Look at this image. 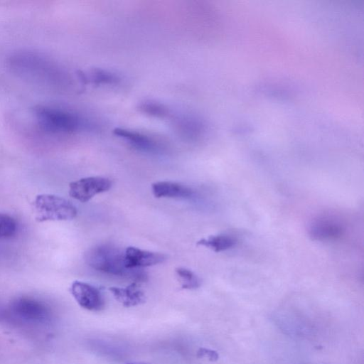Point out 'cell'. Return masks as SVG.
Returning <instances> with one entry per match:
<instances>
[{
    "instance_id": "obj_1",
    "label": "cell",
    "mask_w": 364,
    "mask_h": 364,
    "mask_svg": "<svg viewBox=\"0 0 364 364\" xmlns=\"http://www.w3.org/2000/svg\"><path fill=\"white\" fill-rule=\"evenodd\" d=\"M8 66L18 77L37 85L58 89L68 84L65 70L53 59L38 51H16L9 56Z\"/></svg>"
},
{
    "instance_id": "obj_2",
    "label": "cell",
    "mask_w": 364,
    "mask_h": 364,
    "mask_svg": "<svg viewBox=\"0 0 364 364\" xmlns=\"http://www.w3.org/2000/svg\"><path fill=\"white\" fill-rule=\"evenodd\" d=\"M31 117L36 129L47 135L75 134L86 127L77 113L57 107L38 105L31 110Z\"/></svg>"
},
{
    "instance_id": "obj_3",
    "label": "cell",
    "mask_w": 364,
    "mask_h": 364,
    "mask_svg": "<svg viewBox=\"0 0 364 364\" xmlns=\"http://www.w3.org/2000/svg\"><path fill=\"white\" fill-rule=\"evenodd\" d=\"M0 319L22 324H47L51 321L52 313L45 303L22 296L13 300L7 308H0Z\"/></svg>"
},
{
    "instance_id": "obj_4",
    "label": "cell",
    "mask_w": 364,
    "mask_h": 364,
    "mask_svg": "<svg viewBox=\"0 0 364 364\" xmlns=\"http://www.w3.org/2000/svg\"><path fill=\"white\" fill-rule=\"evenodd\" d=\"M124 252L111 245H100L91 248L86 253L85 260L92 269L108 274L131 275L132 270L127 269L124 265Z\"/></svg>"
},
{
    "instance_id": "obj_5",
    "label": "cell",
    "mask_w": 364,
    "mask_h": 364,
    "mask_svg": "<svg viewBox=\"0 0 364 364\" xmlns=\"http://www.w3.org/2000/svg\"><path fill=\"white\" fill-rule=\"evenodd\" d=\"M35 218L38 222L65 221L75 218L76 207L67 199L53 194H41L34 201Z\"/></svg>"
},
{
    "instance_id": "obj_6",
    "label": "cell",
    "mask_w": 364,
    "mask_h": 364,
    "mask_svg": "<svg viewBox=\"0 0 364 364\" xmlns=\"http://www.w3.org/2000/svg\"><path fill=\"white\" fill-rule=\"evenodd\" d=\"M346 232V225L338 215L330 213L314 216L308 225V233L312 240L333 242L340 240Z\"/></svg>"
},
{
    "instance_id": "obj_7",
    "label": "cell",
    "mask_w": 364,
    "mask_h": 364,
    "mask_svg": "<svg viewBox=\"0 0 364 364\" xmlns=\"http://www.w3.org/2000/svg\"><path fill=\"white\" fill-rule=\"evenodd\" d=\"M112 186L111 181L105 177L90 176L69 183V195L82 203L89 201L95 196L107 191Z\"/></svg>"
},
{
    "instance_id": "obj_8",
    "label": "cell",
    "mask_w": 364,
    "mask_h": 364,
    "mask_svg": "<svg viewBox=\"0 0 364 364\" xmlns=\"http://www.w3.org/2000/svg\"><path fill=\"white\" fill-rule=\"evenodd\" d=\"M70 293L77 303L89 311H100L104 307V299L98 289L80 281H75L70 287Z\"/></svg>"
},
{
    "instance_id": "obj_9",
    "label": "cell",
    "mask_w": 364,
    "mask_h": 364,
    "mask_svg": "<svg viewBox=\"0 0 364 364\" xmlns=\"http://www.w3.org/2000/svg\"><path fill=\"white\" fill-rule=\"evenodd\" d=\"M166 256L162 253L128 247L124 252V262L128 269L150 267L164 262Z\"/></svg>"
},
{
    "instance_id": "obj_10",
    "label": "cell",
    "mask_w": 364,
    "mask_h": 364,
    "mask_svg": "<svg viewBox=\"0 0 364 364\" xmlns=\"http://www.w3.org/2000/svg\"><path fill=\"white\" fill-rule=\"evenodd\" d=\"M113 133L141 151L156 152L160 149L156 141L141 132L118 127L113 130Z\"/></svg>"
},
{
    "instance_id": "obj_11",
    "label": "cell",
    "mask_w": 364,
    "mask_h": 364,
    "mask_svg": "<svg viewBox=\"0 0 364 364\" xmlns=\"http://www.w3.org/2000/svg\"><path fill=\"white\" fill-rule=\"evenodd\" d=\"M152 193L156 198H191L195 191L190 187L173 181H159L152 184Z\"/></svg>"
},
{
    "instance_id": "obj_12",
    "label": "cell",
    "mask_w": 364,
    "mask_h": 364,
    "mask_svg": "<svg viewBox=\"0 0 364 364\" xmlns=\"http://www.w3.org/2000/svg\"><path fill=\"white\" fill-rule=\"evenodd\" d=\"M109 290L115 299L126 307L134 306L145 301V295L138 287L137 282L126 287H112Z\"/></svg>"
},
{
    "instance_id": "obj_13",
    "label": "cell",
    "mask_w": 364,
    "mask_h": 364,
    "mask_svg": "<svg viewBox=\"0 0 364 364\" xmlns=\"http://www.w3.org/2000/svg\"><path fill=\"white\" fill-rule=\"evenodd\" d=\"M237 242L236 237L231 235L219 234L200 239L197 242V245L205 247L215 252H220L234 247Z\"/></svg>"
},
{
    "instance_id": "obj_14",
    "label": "cell",
    "mask_w": 364,
    "mask_h": 364,
    "mask_svg": "<svg viewBox=\"0 0 364 364\" xmlns=\"http://www.w3.org/2000/svg\"><path fill=\"white\" fill-rule=\"evenodd\" d=\"M82 80H89L96 85H114L119 81V77L109 71L96 69L92 70L88 77L85 74H80Z\"/></svg>"
},
{
    "instance_id": "obj_15",
    "label": "cell",
    "mask_w": 364,
    "mask_h": 364,
    "mask_svg": "<svg viewBox=\"0 0 364 364\" xmlns=\"http://www.w3.org/2000/svg\"><path fill=\"white\" fill-rule=\"evenodd\" d=\"M176 273L181 282L182 289H196L201 284L200 278L187 268L178 267L176 269Z\"/></svg>"
},
{
    "instance_id": "obj_16",
    "label": "cell",
    "mask_w": 364,
    "mask_h": 364,
    "mask_svg": "<svg viewBox=\"0 0 364 364\" xmlns=\"http://www.w3.org/2000/svg\"><path fill=\"white\" fill-rule=\"evenodd\" d=\"M139 108L141 112L155 117L164 118L170 114L168 107L156 101L146 100L140 103Z\"/></svg>"
},
{
    "instance_id": "obj_17",
    "label": "cell",
    "mask_w": 364,
    "mask_h": 364,
    "mask_svg": "<svg viewBox=\"0 0 364 364\" xmlns=\"http://www.w3.org/2000/svg\"><path fill=\"white\" fill-rule=\"evenodd\" d=\"M16 231V221L11 216L0 213V238L13 236Z\"/></svg>"
},
{
    "instance_id": "obj_18",
    "label": "cell",
    "mask_w": 364,
    "mask_h": 364,
    "mask_svg": "<svg viewBox=\"0 0 364 364\" xmlns=\"http://www.w3.org/2000/svg\"><path fill=\"white\" fill-rule=\"evenodd\" d=\"M197 355L198 357L208 358L210 360H216L218 358L217 352L207 348H200L198 350Z\"/></svg>"
},
{
    "instance_id": "obj_19",
    "label": "cell",
    "mask_w": 364,
    "mask_h": 364,
    "mask_svg": "<svg viewBox=\"0 0 364 364\" xmlns=\"http://www.w3.org/2000/svg\"><path fill=\"white\" fill-rule=\"evenodd\" d=\"M127 364H137V363H127Z\"/></svg>"
}]
</instances>
